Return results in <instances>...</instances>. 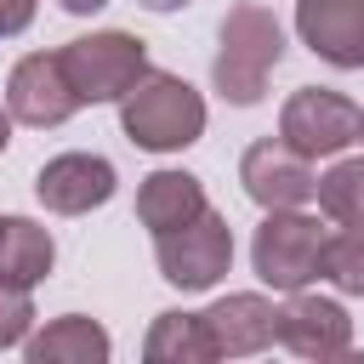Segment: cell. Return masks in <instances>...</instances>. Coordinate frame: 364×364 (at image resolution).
<instances>
[{
    "mask_svg": "<svg viewBox=\"0 0 364 364\" xmlns=\"http://www.w3.org/2000/svg\"><path fill=\"white\" fill-rule=\"evenodd\" d=\"M142 358L148 364H210L216 358V341L205 330V313H154L148 324V341H142Z\"/></svg>",
    "mask_w": 364,
    "mask_h": 364,
    "instance_id": "cell-15",
    "label": "cell"
},
{
    "mask_svg": "<svg viewBox=\"0 0 364 364\" xmlns=\"http://www.w3.org/2000/svg\"><path fill=\"white\" fill-rule=\"evenodd\" d=\"M318 210L336 228H364V159H336L318 176Z\"/></svg>",
    "mask_w": 364,
    "mask_h": 364,
    "instance_id": "cell-17",
    "label": "cell"
},
{
    "mask_svg": "<svg viewBox=\"0 0 364 364\" xmlns=\"http://www.w3.org/2000/svg\"><path fill=\"white\" fill-rule=\"evenodd\" d=\"M239 182L245 193L262 205V210H296L318 193V176H313V159L296 154L284 136H262L245 148L239 159Z\"/></svg>",
    "mask_w": 364,
    "mask_h": 364,
    "instance_id": "cell-7",
    "label": "cell"
},
{
    "mask_svg": "<svg viewBox=\"0 0 364 364\" xmlns=\"http://www.w3.org/2000/svg\"><path fill=\"white\" fill-rule=\"evenodd\" d=\"M6 108H11V119L46 131V125L74 119V108H85V102L74 97L63 57H57V51H34V57H23V63L11 68V80H6Z\"/></svg>",
    "mask_w": 364,
    "mask_h": 364,
    "instance_id": "cell-8",
    "label": "cell"
},
{
    "mask_svg": "<svg viewBox=\"0 0 364 364\" xmlns=\"http://www.w3.org/2000/svg\"><path fill=\"white\" fill-rule=\"evenodd\" d=\"M114 182L119 176H114V165L102 154H57V159L40 165L34 193L57 216H85V210H97V205L114 199Z\"/></svg>",
    "mask_w": 364,
    "mask_h": 364,
    "instance_id": "cell-10",
    "label": "cell"
},
{
    "mask_svg": "<svg viewBox=\"0 0 364 364\" xmlns=\"http://www.w3.org/2000/svg\"><path fill=\"white\" fill-rule=\"evenodd\" d=\"M358 119H364V108H358L353 97L324 91V85H301V91H290V102L279 108V136H284L296 154H307V159H330V154H341L347 142H358Z\"/></svg>",
    "mask_w": 364,
    "mask_h": 364,
    "instance_id": "cell-6",
    "label": "cell"
},
{
    "mask_svg": "<svg viewBox=\"0 0 364 364\" xmlns=\"http://www.w3.org/2000/svg\"><path fill=\"white\" fill-rule=\"evenodd\" d=\"M51 262H57V245H51V233H46L40 222H28V216H0V279H6V284L34 290V284L51 273Z\"/></svg>",
    "mask_w": 364,
    "mask_h": 364,
    "instance_id": "cell-16",
    "label": "cell"
},
{
    "mask_svg": "<svg viewBox=\"0 0 364 364\" xmlns=\"http://www.w3.org/2000/svg\"><path fill=\"white\" fill-rule=\"evenodd\" d=\"M28 23H34V0H0V40L23 34Z\"/></svg>",
    "mask_w": 364,
    "mask_h": 364,
    "instance_id": "cell-20",
    "label": "cell"
},
{
    "mask_svg": "<svg viewBox=\"0 0 364 364\" xmlns=\"http://www.w3.org/2000/svg\"><path fill=\"white\" fill-rule=\"evenodd\" d=\"M205 330L216 341V358H250L279 341V307L256 290H233L205 307Z\"/></svg>",
    "mask_w": 364,
    "mask_h": 364,
    "instance_id": "cell-12",
    "label": "cell"
},
{
    "mask_svg": "<svg viewBox=\"0 0 364 364\" xmlns=\"http://www.w3.org/2000/svg\"><path fill=\"white\" fill-rule=\"evenodd\" d=\"M154 262H159V279L176 284V290H210L233 267V228H228V216L205 205L193 222H182L171 233H154Z\"/></svg>",
    "mask_w": 364,
    "mask_h": 364,
    "instance_id": "cell-5",
    "label": "cell"
},
{
    "mask_svg": "<svg viewBox=\"0 0 364 364\" xmlns=\"http://www.w3.org/2000/svg\"><path fill=\"white\" fill-rule=\"evenodd\" d=\"M205 210V182L193 171H154L136 188V222L148 233H171Z\"/></svg>",
    "mask_w": 364,
    "mask_h": 364,
    "instance_id": "cell-13",
    "label": "cell"
},
{
    "mask_svg": "<svg viewBox=\"0 0 364 364\" xmlns=\"http://www.w3.org/2000/svg\"><path fill=\"white\" fill-rule=\"evenodd\" d=\"M57 6H63V11H74V17H85V11H102L108 0H57Z\"/></svg>",
    "mask_w": 364,
    "mask_h": 364,
    "instance_id": "cell-21",
    "label": "cell"
},
{
    "mask_svg": "<svg viewBox=\"0 0 364 364\" xmlns=\"http://www.w3.org/2000/svg\"><path fill=\"white\" fill-rule=\"evenodd\" d=\"M28 324H34V301H28V290L0 279V347L28 341Z\"/></svg>",
    "mask_w": 364,
    "mask_h": 364,
    "instance_id": "cell-19",
    "label": "cell"
},
{
    "mask_svg": "<svg viewBox=\"0 0 364 364\" xmlns=\"http://www.w3.org/2000/svg\"><path fill=\"white\" fill-rule=\"evenodd\" d=\"M358 142H364V119H358Z\"/></svg>",
    "mask_w": 364,
    "mask_h": 364,
    "instance_id": "cell-24",
    "label": "cell"
},
{
    "mask_svg": "<svg viewBox=\"0 0 364 364\" xmlns=\"http://www.w3.org/2000/svg\"><path fill=\"white\" fill-rule=\"evenodd\" d=\"M284 63V28L267 6L239 0L228 6L222 28H216V63H210V85L222 91V102L233 108H256L267 97L273 68Z\"/></svg>",
    "mask_w": 364,
    "mask_h": 364,
    "instance_id": "cell-1",
    "label": "cell"
},
{
    "mask_svg": "<svg viewBox=\"0 0 364 364\" xmlns=\"http://www.w3.org/2000/svg\"><path fill=\"white\" fill-rule=\"evenodd\" d=\"M324 228L318 216H301L296 210H267V222L256 228L250 239V262H256V279L273 284V290H307L318 273H324Z\"/></svg>",
    "mask_w": 364,
    "mask_h": 364,
    "instance_id": "cell-4",
    "label": "cell"
},
{
    "mask_svg": "<svg viewBox=\"0 0 364 364\" xmlns=\"http://www.w3.org/2000/svg\"><path fill=\"white\" fill-rule=\"evenodd\" d=\"M6 142H11V108H0V154H6Z\"/></svg>",
    "mask_w": 364,
    "mask_h": 364,
    "instance_id": "cell-23",
    "label": "cell"
},
{
    "mask_svg": "<svg viewBox=\"0 0 364 364\" xmlns=\"http://www.w3.org/2000/svg\"><path fill=\"white\" fill-rule=\"evenodd\" d=\"M119 131L142 154H182L205 136V97L165 68H148L119 97Z\"/></svg>",
    "mask_w": 364,
    "mask_h": 364,
    "instance_id": "cell-2",
    "label": "cell"
},
{
    "mask_svg": "<svg viewBox=\"0 0 364 364\" xmlns=\"http://www.w3.org/2000/svg\"><path fill=\"white\" fill-rule=\"evenodd\" d=\"M57 57H63L68 85H74L80 102H119V97L148 74V40H136V34H125V28L80 34V40H68Z\"/></svg>",
    "mask_w": 364,
    "mask_h": 364,
    "instance_id": "cell-3",
    "label": "cell"
},
{
    "mask_svg": "<svg viewBox=\"0 0 364 364\" xmlns=\"http://www.w3.org/2000/svg\"><path fill=\"white\" fill-rule=\"evenodd\" d=\"M301 46L330 68H364V0H296Z\"/></svg>",
    "mask_w": 364,
    "mask_h": 364,
    "instance_id": "cell-11",
    "label": "cell"
},
{
    "mask_svg": "<svg viewBox=\"0 0 364 364\" xmlns=\"http://www.w3.org/2000/svg\"><path fill=\"white\" fill-rule=\"evenodd\" d=\"M324 279L341 296H364V228H341L324 239Z\"/></svg>",
    "mask_w": 364,
    "mask_h": 364,
    "instance_id": "cell-18",
    "label": "cell"
},
{
    "mask_svg": "<svg viewBox=\"0 0 364 364\" xmlns=\"http://www.w3.org/2000/svg\"><path fill=\"white\" fill-rule=\"evenodd\" d=\"M136 6H148V11H182V6H193V0H136Z\"/></svg>",
    "mask_w": 364,
    "mask_h": 364,
    "instance_id": "cell-22",
    "label": "cell"
},
{
    "mask_svg": "<svg viewBox=\"0 0 364 364\" xmlns=\"http://www.w3.org/2000/svg\"><path fill=\"white\" fill-rule=\"evenodd\" d=\"M279 341L296 358H341L353 347V318L336 296H313V290H290V301L279 307Z\"/></svg>",
    "mask_w": 364,
    "mask_h": 364,
    "instance_id": "cell-9",
    "label": "cell"
},
{
    "mask_svg": "<svg viewBox=\"0 0 364 364\" xmlns=\"http://www.w3.org/2000/svg\"><path fill=\"white\" fill-rule=\"evenodd\" d=\"M108 347H114L108 330H102L97 318H85V313H63V318H51L40 336L23 341L28 364H102Z\"/></svg>",
    "mask_w": 364,
    "mask_h": 364,
    "instance_id": "cell-14",
    "label": "cell"
}]
</instances>
